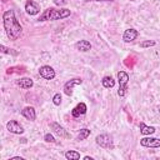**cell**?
<instances>
[{
	"label": "cell",
	"mask_w": 160,
	"mask_h": 160,
	"mask_svg": "<svg viewBox=\"0 0 160 160\" xmlns=\"http://www.w3.org/2000/svg\"><path fill=\"white\" fill-rule=\"evenodd\" d=\"M2 24H4L5 32L10 40H16L20 38L22 32V26L16 19L14 10H6L2 14Z\"/></svg>",
	"instance_id": "6da1fadb"
},
{
	"label": "cell",
	"mask_w": 160,
	"mask_h": 160,
	"mask_svg": "<svg viewBox=\"0 0 160 160\" xmlns=\"http://www.w3.org/2000/svg\"><path fill=\"white\" fill-rule=\"evenodd\" d=\"M69 9H56V8H49L42 11V14L39 16V21H54V20H61L68 16H70Z\"/></svg>",
	"instance_id": "7a4b0ae2"
},
{
	"label": "cell",
	"mask_w": 160,
	"mask_h": 160,
	"mask_svg": "<svg viewBox=\"0 0 160 160\" xmlns=\"http://www.w3.org/2000/svg\"><path fill=\"white\" fill-rule=\"evenodd\" d=\"M118 81H119V90L118 95L119 96H125L126 90H128V82H129V75L125 71H119L118 72Z\"/></svg>",
	"instance_id": "3957f363"
},
{
	"label": "cell",
	"mask_w": 160,
	"mask_h": 160,
	"mask_svg": "<svg viewBox=\"0 0 160 160\" xmlns=\"http://www.w3.org/2000/svg\"><path fill=\"white\" fill-rule=\"evenodd\" d=\"M96 144L104 149H114V142H112V138L108 134H101L98 135L95 139Z\"/></svg>",
	"instance_id": "277c9868"
},
{
	"label": "cell",
	"mask_w": 160,
	"mask_h": 160,
	"mask_svg": "<svg viewBox=\"0 0 160 160\" xmlns=\"http://www.w3.org/2000/svg\"><path fill=\"white\" fill-rule=\"evenodd\" d=\"M39 74L41 78H44L45 80H52L55 78V70L49 66V65H44L39 69Z\"/></svg>",
	"instance_id": "5b68a950"
},
{
	"label": "cell",
	"mask_w": 160,
	"mask_h": 160,
	"mask_svg": "<svg viewBox=\"0 0 160 160\" xmlns=\"http://www.w3.org/2000/svg\"><path fill=\"white\" fill-rule=\"evenodd\" d=\"M140 145L144 148H160V139L158 138H142L140 139Z\"/></svg>",
	"instance_id": "8992f818"
},
{
	"label": "cell",
	"mask_w": 160,
	"mask_h": 160,
	"mask_svg": "<svg viewBox=\"0 0 160 160\" xmlns=\"http://www.w3.org/2000/svg\"><path fill=\"white\" fill-rule=\"evenodd\" d=\"M81 82H82V80L79 79V78H75V79H71V80L66 81L65 85H64V92H65L68 96H71V95H72V89H74V86L80 85Z\"/></svg>",
	"instance_id": "52a82bcc"
},
{
	"label": "cell",
	"mask_w": 160,
	"mask_h": 160,
	"mask_svg": "<svg viewBox=\"0 0 160 160\" xmlns=\"http://www.w3.org/2000/svg\"><path fill=\"white\" fill-rule=\"evenodd\" d=\"M6 129H8L10 132H12V134H19V135L25 131L24 128H22V125H20V122H18L16 120H10V121H8Z\"/></svg>",
	"instance_id": "ba28073f"
},
{
	"label": "cell",
	"mask_w": 160,
	"mask_h": 160,
	"mask_svg": "<svg viewBox=\"0 0 160 160\" xmlns=\"http://www.w3.org/2000/svg\"><path fill=\"white\" fill-rule=\"evenodd\" d=\"M25 11L29 14V15H36L40 12V5L36 2V1H32V0H28L25 2Z\"/></svg>",
	"instance_id": "9c48e42d"
},
{
	"label": "cell",
	"mask_w": 160,
	"mask_h": 160,
	"mask_svg": "<svg viewBox=\"0 0 160 160\" xmlns=\"http://www.w3.org/2000/svg\"><path fill=\"white\" fill-rule=\"evenodd\" d=\"M138 35H139L138 30L130 28V29H126V30L124 31V34H122V40H124L125 42H131V41H134V40L138 38Z\"/></svg>",
	"instance_id": "30bf717a"
},
{
	"label": "cell",
	"mask_w": 160,
	"mask_h": 160,
	"mask_svg": "<svg viewBox=\"0 0 160 160\" xmlns=\"http://www.w3.org/2000/svg\"><path fill=\"white\" fill-rule=\"evenodd\" d=\"M21 115H22L25 119L30 120V121H34V120L36 119V112H35V109H34L32 106H26V108H24V109L21 110Z\"/></svg>",
	"instance_id": "8fae6325"
},
{
	"label": "cell",
	"mask_w": 160,
	"mask_h": 160,
	"mask_svg": "<svg viewBox=\"0 0 160 160\" xmlns=\"http://www.w3.org/2000/svg\"><path fill=\"white\" fill-rule=\"evenodd\" d=\"M86 110H88L86 105H85L84 102H79V104L71 110V115H72L74 118H78V116H80V115H84V114L86 112Z\"/></svg>",
	"instance_id": "7c38bea8"
},
{
	"label": "cell",
	"mask_w": 160,
	"mask_h": 160,
	"mask_svg": "<svg viewBox=\"0 0 160 160\" xmlns=\"http://www.w3.org/2000/svg\"><path fill=\"white\" fill-rule=\"evenodd\" d=\"M16 84H18V86H20L21 89H25V90L34 86V81H32V79H30V78H20V79L16 81Z\"/></svg>",
	"instance_id": "4fadbf2b"
},
{
	"label": "cell",
	"mask_w": 160,
	"mask_h": 160,
	"mask_svg": "<svg viewBox=\"0 0 160 160\" xmlns=\"http://www.w3.org/2000/svg\"><path fill=\"white\" fill-rule=\"evenodd\" d=\"M75 49L79 50V51H89L91 49V44L88 41V40H79L76 44H75Z\"/></svg>",
	"instance_id": "5bb4252c"
},
{
	"label": "cell",
	"mask_w": 160,
	"mask_h": 160,
	"mask_svg": "<svg viewBox=\"0 0 160 160\" xmlns=\"http://www.w3.org/2000/svg\"><path fill=\"white\" fill-rule=\"evenodd\" d=\"M139 129H140V132L142 135H151V134L155 132V128L154 126H148L144 122H140L139 124Z\"/></svg>",
	"instance_id": "9a60e30c"
},
{
	"label": "cell",
	"mask_w": 160,
	"mask_h": 160,
	"mask_svg": "<svg viewBox=\"0 0 160 160\" xmlns=\"http://www.w3.org/2000/svg\"><path fill=\"white\" fill-rule=\"evenodd\" d=\"M50 128L54 130V132H56L58 135H60V136H66L68 134L65 132V130H64V128L62 126H60L58 122H51L50 124Z\"/></svg>",
	"instance_id": "2e32d148"
},
{
	"label": "cell",
	"mask_w": 160,
	"mask_h": 160,
	"mask_svg": "<svg viewBox=\"0 0 160 160\" xmlns=\"http://www.w3.org/2000/svg\"><path fill=\"white\" fill-rule=\"evenodd\" d=\"M101 84H102L104 88L110 89V88H114V85H115V80H114L111 76H104L102 80H101Z\"/></svg>",
	"instance_id": "e0dca14e"
},
{
	"label": "cell",
	"mask_w": 160,
	"mask_h": 160,
	"mask_svg": "<svg viewBox=\"0 0 160 160\" xmlns=\"http://www.w3.org/2000/svg\"><path fill=\"white\" fill-rule=\"evenodd\" d=\"M65 158L68 160H79L80 159V152L75 151V150H69L65 152Z\"/></svg>",
	"instance_id": "ac0fdd59"
},
{
	"label": "cell",
	"mask_w": 160,
	"mask_h": 160,
	"mask_svg": "<svg viewBox=\"0 0 160 160\" xmlns=\"http://www.w3.org/2000/svg\"><path fill=\"white\" fill-rule=\"evenodd\" d=\"M90 135V130L89 129H86V128H84V129H81L80 130V132H79V135H78V140H85L88 136Z\"/></svg>",
	"instance_id": "d6986e66"
},
{
	"label": "cell",
	"mask_w": 160,
	"mask_h": 160,
	"mask_svg": "<svg viewBox=\"0 0 160 160\" xmlns=\"http://www.w3.org/2000/svg\"><path fill=\"white\" fill-rule=\"evenodd\" d=\"M52 102H54V105H56V106L61 104V95H60L59 92L54 95V98H52Z\"/></svg>",
	"instance_id": "ffe728a7"
},
{
	"label": "cell",
	"mask_w": 160,
	"mask_h": 160,
	"mask_svg": "<svg viewBox=\"0 0 160 160\" xmlns=\"http://www.w3.org/2000/svg\"><path fill=\"white\" fill-rule=\"evenodd\" d=\"M155 45V41L154 40H148V41H144L140 44V48H148V46H154Z\"/></svg>",
	"instance_id": "44dd1931"
},
{
	"label": "cell",
	"mask_w": 160,
	"mask_h": 160,
	"mask_svg": "<svg viewBox=\"0 0 160 160\" xmlns=\"http://www.w3.org/2000/svg\"><path fill=\"white\" fill-rule=\"evenodd\" d=\"M44 140H45L46 142H55V139H54V136H52L50 132L44 135Z\"/></svg>",
	"instance_id": "7402d4cb"
},
{
	"label": "cell",
	"mask_w": 160,
	"mask_h": 160,
	"mask_svg": "<svg viewBox=\"0 0 160 160\" xmlns=\"http://www.w3.org/2000/svg\"><path fill=\"white\" fill-rule=\"evenodd\" d=\"M56 6H64L68 4V0H52Z\"/></svg>",
	"instance_id": "603a6c76"
},
{
	"label": "cell",
	"mask_w": 160,
	"mask_h": 160,
	"mask_svg": "<svg viewBox=\"0 0 160 160\" xmlns=\"http://www.w3.org/2000/svg\"><path fill=\"white\" fill-rule=\"evenodd\" d=\"M11 160H24L22 158H20V156H15V158H12Z\"/></svg>",
	"instance_id": "cb8c5ba5"
},
{
	"label": "cell",
	"mask_w": 160,
	"mask_h": 160,
	"mask_svg": "<svg viewBox=\"0 0 160 160\" xmlns=\"http://www.w3.org/2000/svg\"><path fill=\"white\" fill-rule=\"evenodd\" d=\"M84 159H85V160H92V158H90V156H85Z\"/></svg>",
	"instance_id": "d4e9b609"
},
{
	"label": "cell",
	"mask_w": 160,
	"mask_h": 160,
	"mask_svg": "<svg viewBox=\"0 0 160 160\" xmlns=\"http://www.w3.org/2000/svg\"><path fill=\"white\" fill-rule=\"evenodd\" d=\"M96 1H114V0H96Z\"/></svg>",
	"instance_id": "484cf974"
}]
</instances>
